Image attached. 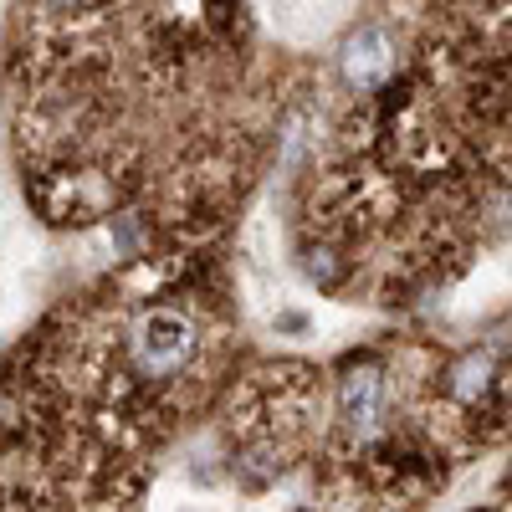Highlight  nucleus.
I'll return each mask as SVG.
<instances>
[{
	"label": "nucleus",
	"mask_w": 512,
	"mask_h": 512,
	"mask_svg": "<svg viewBox=\"0 0 512 512\" xmlns=\"http://www.w3.org/2000/svg\"><path fill=\"white\" fill-rule=\"evenodd\" d=\"M390 72H395L390 31H384V26H364V31L349 41V52H344V77L354 82L359 93H369V88H379Z\"/></svg>",
	"instance_id": "obj_1"
}]
</instances>
